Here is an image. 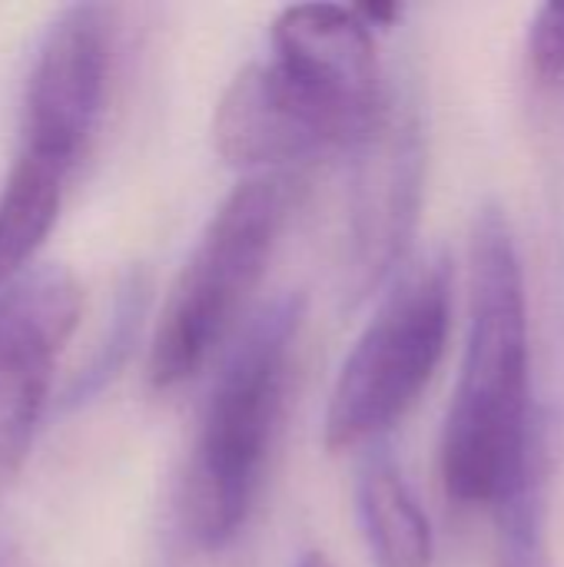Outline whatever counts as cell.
Segmentation results:
<instances>
[{
	"instance_id": "cell-10",
	"label": "cell",
	"mask_w": 564,
	"mask_h": 567,
	"mask_svg": "<svg viewBox=\"0 0 564 567\" xmlns=\"http://www.w3.org/2000/svg\"><path fill=\"white\" fill-rule=\"evenodd\" d=\"M70 169L17 153L0 186V289L23 276L57 226Z\"/></svg>"
},
{
	"instance_id": "cell-4",
	"label": "cell",
	"mask_w": 564,
	"mask_h": 567,
	"mask_svg": "<svg viewBox=\"0 0 564 567\" xmlns=\"http://www.w3.org/2000/svg\"><path fill=\"white\" fill-rule=\"evenodd\" d=\"M452 262L442 252L406 266L349 349L326 409L332 455L392 432L429 389L452 332Z\"/></svg>"
},
{
	"instance_id": "cell-6",
	"label": "cell",
	"mask_w": 564,
	"mask_h": 567,
	"mask_svg": "<svg viewBox=\"0 0 564 567\" xmlns=\"http://www.w3.org/2000/svg\"><path fill=\"white\" fill-rule=\"evenodd\" d=\"M80 309V282L63 266H30L0 289V505L30 458Z\"/></svg>"
},
{
	"instance_id": "cell-8",
	"label": "cell",
	"mask_w": 564,
	"mask_h": 567,
	"mask_svg": "<svg viewBox=\"0 0 564 567\" xmlns=\"http://www.w3.org/2000/svg\"><path fill=\"white\" fill-rule=\"evenodd\" d=\"M352 153L346 296L359 302L396 276L412 243L425 176L419 120L392 96L379 126Z\"/></svg>"
},
{
	"instance_id": "cell-11",
	"label": "cell",
	"mask_w": 564,
	"mask_h": 567,
	"mask_svg": "<svg viewBox=\"0 0 564 567\" xmlns=\"http://www.w3.org/2000/svg\"><path fill=\"white\" fill-rule=\"evenodd\" d=\"M150 306V276L146 269H130L116 289L113 299V312H110V326L106 336L100 339L93 359L86 362V369H80V375L70 382L66 389V405L76 409L83 402H90L93 395H100L126 365L136 339H140V326Z\"/></svg>"
},
{
	"instance_id": "cell-3",
	"label": "cell",
	"mask_w": 564,
	"mask_h": 567,
	"mask_svg": "<svg viewBox=\"0 0 564 567\" xmlns=\"http://www.w3.org/2000/svg\"><path fill=\"white\" fill-rule=\"evenodd\" d=\"M299 199L296 173L246 176L209 216L160 312L146 379L156 392L186 385L239 329L249 296Z\"/></svg>"
},
{
	"instance_id": "cell-9",
	"label": "cell",
	"mask_w": 564,
	"mask_h": 567,
	"mask_svg": "<svg viewBox=\"0 0 564 567\" xmlns=\"http://www.w3.org/2000/svg\"><path fill=\"white\" fill-rule=\"evenodd\" d=\"M356 518L376 567H432L429 515L389 455H369L359 468Z\"/></svg>"
},
{
	"instance_id": "cell-7",
	"label": "cell",
	"mask_w": 564,
	"mask_h": 567,
	"mask_svg": "<svg viewBox=\"0 0 564 567\" xmlns=\"http://www.w3.org/2000/svg\"><path fill=\"white\" fill-rule=\"evenodd\" d=\"M110 63V13L96 3L60 10L30 63L17 153L73 173L106 110Z\"/></svg>"
},
{
	"instance_id": "cell-5",
	"label": "cell",
	"mask_w": 564,
	"mask_h": 567,
	"mask_svg": "<svg viewBox=\"0 0 564 567\" xmlns=\"http://www.w3.org/2000/svg\"><path fill=\"white\" fill-rule=\"evenodd\" d=\"M322 73L273 53L233 76L213 113L216 153L246 176L293 173L332 150H356L386 116Z\"/></svg>"
},
{
	"instance_id": "cell-13",
	"label": "cell",
	"mask_w": 564,
	"mask_h": 567,
	"mask_svg": "<svg viewBox=\"0 0 564 567\" xmlns=\"http://www.w3.org/2000/svg\"><path fill=\"white\" fill-rule=\"evenodd\" d=\"M529 63L542 83H564V3H542L535 10L529 30Z\"/></svg>"
},
{
	"instance_id": "cell-12",
	"label": "cell",
	"mask_w": 564,
	"mask_h": 567,
	"mask_svg": "<svg viewBox=\"0 0 564 567\" xmlns=\"http://www.w3.org/2000/svg\"><path fill=\"white\" fill-rule=\"evenodd\" d=\"M495 565L499 567H552L545 542V498L542 475L522 485L495 512Z\"/></svg>"
},
{
	"instance_id": "cell-2",
	"label": "cell",
	"mask_w": 564,
	"mask_h": 567,
	"mask_svg": "<svg viewBox=\"0 0 564 567\" xmlns=\"http://www.w3.org/2000/svg\"><path fill=\"white\" fill-rule=\"evenodd\" d=\"M302 316L306 302L296 292L263 302L216 372L180 495L183 532L203 551L229 548L256 508L286 412Z\"/></svg>"
},
{
	"instance_id": "cell-1",
	"label": "cell",
	"mask_w": 564,
	"mask_h": 567,
	"mask_svg": "<svg viewBox=\"0 0 564 567\" xmlns=\"http://www.w3.org/2000/svg\"><path fill=\"white\" fill-rule=\"evenodd\" d=\"M545 472L532 399V326L512 219L485 203L469 236V332L442 429L449 502L495 512Z\"/></svg>"
},
{
	"instance_id": "cell-15",
	"label": "cell",
	"mask_w": 564,
	"mask_h": 567,
	"mask_svg": "<svg viewBox=\"0 0 564 567\" xmlns=\"http://www.w3.org/2000/svg\"><path fill=\"white\" fill-rule=\"evenodd\" d=\"M296 567H332V565H329V558H326V555H306V558H302Z\"/></svg>"
},
{
	"instance_id": "cell-14",
	"label": "cell",
	"mask_w": 564,
	"mask_h": 567,
	"mask_svg": "<svg viewBox=\"0 0 564 567\" xmlns=\"http://www.w3.org/2000/svg\"><path fill=\"white\" fill-rule=\"evenodd\" d=\"M0 567H27V558L13 538H0Z\"/></svg>"
}]
</instances>
